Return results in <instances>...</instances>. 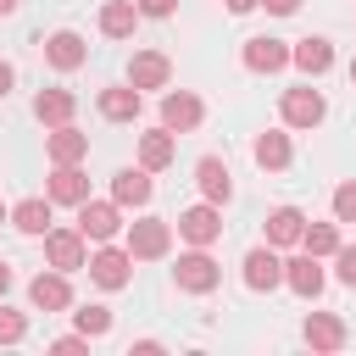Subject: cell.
I'll use <instances>...</instances> for the list:
<instances>
[{"label":"cell","mask_w":356,"mask_h":356,"mask_svg":"<svg viewBox=\"0 0 356 356\" xmlns=\"http://www.w3.org/2000/svg\"><path fill=\"white\" fill-rule=\"evenodd\" d=\"M172 239H178L172 217H156V211H139V217L122 228V245L134 250V261H161V256H172Z\"/></svg>","instance_id":"obj_1"},{"label":"cell","mask_w":356,"mask_h":356,"mask_svg":"<svg viewBox=\"0 0 356 356\" xmlns=\"http://www.w3.org/2000/svg\"><path fill=\"white\" fill-rule=\"evenodd\" d=\"M172 284H178L184 295H211V289L222 284V267H217L211 245H184L178 261H172Z\"/></svg>","instance_id":"obj_2"},{"label":"cell","mask_w":356,"mask_h":356,"mask_svg":"<svg viewBox=\"0 0 356 356\" xmlns=\"http://www.w3.org/2000/svg\"><path fill=\"white\" fill-rule=\"evenodd\" d=\"M328 117V100H323V89H312V78H300V83H289L284 95H278V122L295 134V128H317Z\"/></svg>","instance_id":"obj_3"},{"label":"cell","mask_w":356,"mask_h":356,"mask_svg":"<svg viewBox=\"0 0 356 356\" xmlns=\"http://www.w3.org/2000/svg\"><path fill=\"white\" fill-rule=\"evenodd\" d=\"M89 284H100V289H128L134 284V250L128 245H117V239H106V245H89Z\"/></svg>","instance_id":"obj_4"},{"label":"cell","mask_w":356,"mask_h":356,"mask_svg":"<svg viewBox=\"0 0 356 356\" xmlns=\"http://www.w3.org/2000/svg\"><path fill=\"white\" fill-rule=\"evenodd\" d=\"M239 278H245V289L250 295H273V289H284V250L278 245H250L245 256H239Z\"/></svg>","instance_id":"obj_5"},{"label":"cell","mask_w":356,"mask_h":356,"mask_svg":"<svg viewBox=\"0 0 356 356\" xmlns=\"http://www.w3.org/2000/svg\"><path fill=\"white\" fill-rule=\"evenodd\" d=\"M78 228H83V239L89 245H106V239H122V206L111 200V195H89L83 206H78Z\"/></svg>","instance_id":"obj_6"},{"label":"cell","mask_w":356,"mask_h":356,"mask_svg":"<svg viewBox=\"0 0 356 356\" xmlns=\"http://www.w3.org/2000/svg\"><path fill=\"white\" fill-rule=\"evenodd\" d=\"M172 228H178V245H217L222 239V206L217 200H195V206H184L172 217Z\"/></svg>","instance_id":"obj_7"},{"label":"cell","mask_w":356,"mask_h":356,"mask_svg":"<svg viewBox=\"0 0 356 356\" xmlns=\"http://www.w3.org/2000/svg\"><path fill=\"white\" fill-rule=\"evenodd\" d=\"M284 289H295L300 300H317V295L328 289V261L295 245V250L284 256Z\"/></svg>","instance_id":"obj_8"},{"label":"cell","mask_w":356,"mask_h":356,"mask_svg":"<svg viewBox=\"0 0 356 356\" xmlns=\"http://www.w3.org/2000/svg\"><path fill=\"white\" fill-rule=\"evenodd\" d=\"M95 111H100L106 122H139V117H145V89H134L128 78L100 83V89H95Z\"/></svg>","instance_id":"obj_9"},{"label":"cell","mask_w":356,"mask_h":356,"mask_svg":"<svg viewBox=\"0 0 356 356\" xmlns=\"http://www.w3.org/2000/svg\"><path fill=\"white\" fill-rule=\"evenodd\" d=\"M44 261L61 267V273H83V267H89V239H83V228H78V222H72V228H50V234H44Z\"/></svg>","instance_id":"obj_10"},{"label":"cell","mask_w":356,"mask_h":356,"mask_svg":"<svg viewBox=\"0 0 356 356\" xmlns=\"http://www.w3.org/2000/svg\"><path fill=\"white\" fill-rule=\"evenodd\" d=\"M28 306L33 312H72V273L61 267H44L28 278Z\"/></svg>","instance_id":"obj_11"},{"label":"cell","mask_w":356,"mask_h":356,"mask_svg":"<svg viewBox=\"0 0 356 356\" xmlns=\"http://www.w3.org/2000/svg\"><path fill=\"white\" fill-rule=\"evenodd\" d=\"M39 50H44V61H50L56 72H78V67L89 61V39H83L78 28H50V33L39 39Z\"/></svg>","instance_id":"obj_12"},{"label":"cell","mask_w":356,"mask_h":356,"mask_svg":"<svg viewBox=\"0 0 356 356\" xmlns=\"http://www.w3.org/2000/svg\"><path fill=\"white\" fill-rule=\"evenodd\" d=\"M44 195L56 200V206H83L89 200V172H83V161H50V178H44Z\"/></svg>","instance_id":"obj_13"},{"label":"cell","mask_w":356,"mask_h":356,"mask_svg":"<svg viewBox=\"0 0 356 356\" xmlns=\"http://www.w3.org/2000/svg\"><path fill=\"white\" fill-rule=\"evenodd\" d=\"M161 122L172 134H195L206 122V100L195 89H161Z\"/></svg>","instance_id":"obj_14"},{"label":"cell","mask_w":356,"mask_h":356,"mask_svg":"<svg viewBox=\"0 0 356 356\" xmlns=\"http://www.w3.org/2000/svg\"><path fill=\"white\" fill-rule=\"evenodd\" d=\"M150 195H156V178H150V167H117L111 172V200L122 206V211H145L150 206Z\"/></svg>","instance_id":"obj_15"},{"label":"cell","mask_w":356,"mask_h":356,"mask_svg":"<svg viewBox=\"0 0 356 356\" xmlns=\"http://www.w3.org/2000/svg\"><path fill=\"white\" fill-rule=\"evenodd\" d=\"M239 61L250 67V72H284L289 67V39H278V33H250L245 39V50H239Z\"/></svg>","instance_id":"obj_16"},{"label":"cell","mask_w":356,"mask_h":356,"mask_svg":"<svg viewBox=\"0 0 356 356\" xmlns=\"http://www.w3.org/2000/svg\"><path fill=\"white\" fill-rule=\"evenodd\" d=\"M250 161L261 167V172H284L289 161H295V139H289V128L278 122V128H261L256 139H250Z\"/></svg>","instance_id":"obj_17"},{"label":"cell","mask_w":356,"mask_h":356,"mask_svg":"<svg viewBox=\"0 0 356 356\" xmlns=\"http://www.w3.org/2000/svg\"><path fill=\"white\" fill-rule=\"evenodd\" d=\"M11 228L28 234V239H44V234L56 228V200H50V195H22V200H11Z\"/></svg>","instance_id":"obj_18"},{"label":"cell","mask_w":356,"mask_h":356,"mask_svg":"<svg viewBox=\"0 0 356 356\" xmlns=\"http://www.w3.org/2000/svg\"><path fill=\"white\" fill-rule=\"evenodd\" d=\"M300 339H306L312 350L334 356V350H345L350 328H345V317H339V312H306V323H300Z\"/></svg>","instance_id":"obj_19"},{"label":"cell","mask_w":356,"mask_h":356,"mask_svg":"<svg viewBox=\"0 0 356 356\" xmlns=\"http://www.w3.org/2000/svg\"><path fill=\"white\" fill-rule=\"evenodd\" d=\"M289 67H295L300 78H323V72L334 67V39H328V33L295 39V44H289Z\"/></svg>","instance_id":"obj_20"},{"label":"cell","mask_w":356,"mask_h":356,"mask_svg":"<svg viewBox=\"0 0 356 356\" xmlns=\"http://www.w3.org/2000/svg\"><path fill=\"white\" fill-rule=\"evenodd\" d=\"M300 234H306V211H300V206H289V200H284V206H273V211L261 217V239H267V245H278V250H295V245H300Z\"/></svg>","instance_id":"obj_21"},{"label":"cell","mask_w":356,"mask_h":356,"mask_svg":"<svg viewBox=\"0 0 356 356\" xmlns=\"http://www.w3.org/2000/svg\"><path fill=\"white\" fill-rule=\"evenodd\" d=\"M172 156H178V134H172L167 122H156V128H145V134H139V150H134V161H139V167L167 172V167H172Z\"/></svg>","instance_id":"obj_22"},{"label":"cell","mask_w":356,"mask_h":356,"mask_svg":"<svg viewBox=\"0 0 356 356\" xmlns=\"http://www.w3.org/2000/svg\"><path fill=\"white\" fill-rule=\"evenodd\" d=\"M139 22H145V11L134 6V0H100V17H95V28L106 33V39H134L139 33Z\"/></svg>","instance_id":"obj_23"},{"label":"cell","mask_w":356,"mask_h":356,"mask_svg":"<svg viewBox=\"0 0 356 356\" xmlns=\"http://www.w3.org/2000/svg\"><path fill=\"white\" fill-rule=\"evenodd\" d=\"M195 189H200V200L228 206V200H234V172H228V161H222V156H200V161H195Z\"/></svg>","instance_id":"obj_24"},{"label":"cell","mask_w":356,"mask_h":356,"mask_svg":"<svg viewBox=\"0 0 356 356\" xmlns=\"http://www.w3.org/2000/svg\"><path fill=\"white\" fill-rule=\"evenodd\" d=\"M128 83L134 89H167L172 83V61L161 50H134L128 56Z\"/></svg>","instance_id":"obj_25"},{"label":"cell","mask_w":356,"mask_h":356,"mask_svg":"<svg viewBox=\"0 0 356 356\" xmlns=\"http://www.w3.org/2000/svg\"><path fill=\"white\" fill-rule=\"evenodd\" d=\"M33 117H39L44 128H61V122H72V117H78V95H72V89H61V83H50V89H39V95H33Z\"/></svg>","instance_id":"obj_26"},{"label":"cell","mask_w":356,"mask_h":356,"mask_svg":"<svg viewBox=\"0 0 356 356\" xmlns=\"http://www.w3.org/2000/svg\"><path fill=\"white\" fill-rule=\"evenodd\" d=\"M44 156L50 161H89V134L78 122H61V128L44 134Z\"/></svg>","instance_id":"obj_27"},{"label":"cell","mask_w":356,"mask_h":356,"mask_svg":"<svg viewBox=\"0 0 356 356\" xmlns=\"http://www.w3.org/2000/svg\"><path fill=\"white\" fill-rule=\"evenodd\" d=\"M339 245H345V222H339V217H328V222H312V217H306L300 250H312V256H323V261H328V256H334Z\"/></svg>","instance_id":"obj_28"},{"label":"cell","mask_w":356,"mask_h":356,"mask_svg":"<svg viewBox=\"0 0 356 356\" xmlns=\"http://www.w3.org/2000/svg\"><path fill=\"white\" fill-rule=\"evenodd\" d=\"M72 323H78V328H83L89 339H106L117 317H111V306H106V300H83V306L72 300Z\"/></svg>","instance_id":"obj_29"},{"label":"cell","mask_w":356,"mask_h":356,"mask_svg":"<svg viewBox=\"0 0 356 356\" xmlns=\"http://www.w3.org/2000/svg\"><path fill=\"white\" fill-rule=\"evenodd\" d=\"M22 339H28V312L0 300V345H22Z\"/></svg>","instance_id":"obj_30"},{"label":"cell","mask_w":356,"mask_h":356,"mask_svg":"<svg viewBox=\"0 0 356 356\" xmlns=\"http://www.w3.org/2000/svg\"><path fill=\"white\" fill-rule=\"evenodd\" d=\"M328 206H334V217H339V222H356V178H339V184H334V195H328Z\"/></svg>","instance_id":"obj_31"},{"label":"cell","mask_w":356,"mask_h":356,"mask_svg":"<svg viewBox=\"0 0 356 356\" xmlns=\"http://www.w3.org/2000/svg\"><path fill=\"white\" fill-rule=\"evenodd\" d=\"M328 261H334V278H339L345 289H356V245H339Z\"/></svg>","instance_id":"obj_32"},{"label":"cell","mask_w":356,"mask_h":356,"mask_svg":"<svg viewBox=\"0 0 356 356\" xmlns=\"http://www.w3.org/2000/svg\"><path fill=\"white\" fill-rule=\"evenodd\" d=\"M50 350H56V356H72V350H89V334H83V328H72V334H56V339H50Z\"/></svg>","instance_id":"obj_33"},{"label":"cell","mask_w":356,"mask_h":356,"mask_svg":"<svg viewBox=\"0 0 356 356\" xmlns=\"http://www.w3.org/2000/svg\"><path fill=\"white\" fill-rule=\"evenodd\" d=\"M134 6H139L145 17H156V22H167V17L178 11V0H134Z\"/></svg>","instance_id":"obj_34"},{"label":"cell","mask_w":356,"mask_h":356,"mask_svg":"<svg viewBox=\"0 0 356 356\" xmlns=\"http://www.w3.org/2000/svg\"><path fill=\"white\" fill-rule=\"evenodd\" d=\"M261 11H267V17H295L300 0H261Z\"/></svg>","instance_id":"obj_35"},{"label":"cell","mask_w":356,"mask_h":356,"mask_svg":"<svg viewBox=\"0 0 356 356\" xmlns=\"http://www.w3.org/2000/svg\"><path fill=\"white\" fill-rule=\"evenodd\" d=\"M11 89H17V67H11V61H6V56H0V100H6V95H11Z\"/></svg>","instance_id":"obj_36"},{"label":"cell","mask_w":356,"mask_h":356,"mask_svg":"<svg viewBox=\"0 0 356 356\" xmlns=\"http://www.w3.org/2000/svg\"><path fill=\"white\" fill-rule=\"evenodd\" d=\"M11 284H17V267H11V261H6V256H0V300H6V295H11Z\"/></svg>","instance_id":"obj_37"},{"label":"cell","mask_w":356,"mask_h":356,"mask_svg":"<svg viewBox=\"0 0 356 356\" xmlns=\"http://www.w3.org/2000/svg\"><path fill=\"white\" fill-rule=\"evenodd\" d=\"M234 17H250V11H261V0H222Z\"/></svg>","instance_id":"obj_38"},{"label":"cell","mask_w":356,"mask_h":356,"mask_svg":"<svg viewBox=\"0 0 356 356\" xmlns=\"http://www.w3.org/2000/svg\"><path fill=\"white\" fill-rule=\"evenodd\" d=\"M17 6H22V0H0V17H11V11H17Z\"/></svg>","instance_id":"obj_39"},{"label":"cell","mask_w":356,"mask_h":356,"mask_svg":"<svg viewBox=\"0 0 356 356\" xmlns=\"http://www.w3.org/2000/svg\"><path fill=\"white\" fill-rule=\"evenodd\" d=\"M0 222H11V200H0Z\"/></svg>","instance_id":"obj_40"},{"label":"cell","mask_w":356,"mask_h":356,"mask_svg":"<svg viewBox=\"0 0 356 356\" xmlns=\"http://www.w3.org/2000/svg\"><path fill=\"white\" fill-rule=\"evenodd\" d=\"M350 83H356V56H350Z\"/></svg>","instance_id":"obj_41"}]
</instances>
